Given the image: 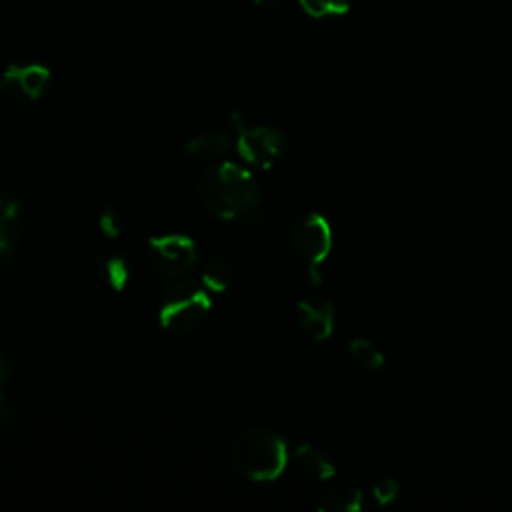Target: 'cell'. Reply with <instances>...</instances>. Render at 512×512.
Masks as SVG:
<instances>
[{
  "label": "cell",
  "mask_w": 512,
  "mask_h": 512,
  "mask_svg": "<svg viewBox=\"0 0 512 512\" xmlns=\"http://www.w3.org/2000/svg\"><path fill=\"white\" fill-rule=\"evenodd\" d=\"M200 204L222 220H240L260 206V190L252 174L236 162L208 166L196 184Z\"/></svg>",
  "instance_id": "1"
},
{
  "label": "cell",
  "mask_w": 512,
  "mask_h": 512,
  "mask_svg": "<svg viewBox=\"0 0 512 512\" xmlns=\"http://www.w3.org/2000/svg\"><path fill=\"white\" fill-rule=\"evenodd\" d=\"M230 466L246 480L272 482L288 464V446L282 436L264 426L240 430L228 448Z\"/></svg>",
  "instance_id": "2"
},
{
  "label": "cell",
  "mask_w": 512,
  "mask_h": 512,
  "mask_svg": "<svg viewBox=\"0 0 512 512\" xmlns=\"http://www.w3.org/2000/svg\"><path fill=\"white\" fill-rule=\"evenodd\" d=\"M210 308V292H206L204 288L200 290L192 284L166 294L158 310V322L168 332L188 334L204 324L206 316L210 314Z\"/></svg>",
  "instance_id": "3"
},
{
  "label": "cell",
  "mask_w": 512,
  "mask_h": 512,
  "mask_svg": "<svg viewBox=\"0 0 512 512\" xmlns=\"http://www.w3.org/2000/svg\"><path fill=\"white\" fill-rule=\"evenodd\" d=\"M230 122L236 132V154L250 166L268 170L286 152V136L272 126H246L242 118L232 112Z\"/></svg>",
  "instance_id": "4"
},
{
  "label": "cell",
  "mask_w": 512,
  "mask_h": 512,
  "mask_svg": "<svg viewBox=\"0 0 512 512\" xmlns=\"http://www.w3.org/2000/svg\"><path fill=\"white\" fill-rule=\"evenodd\" d=\"M290 244L302 258L310 282L318 284L320 264L332 250V228L328 220L318 212L302 216L290 230Z\"/></svg>",
  "instance_id": "5"
},
{
  "label": "cell",
  "mask_w": 512,
  "mask_h": 512,
  "mask_svg": "<svg viewBox=\"0 0 512 512\" xmlns=\"http://www.w3.org/2000/svg\"><path fill=\"white\" fill-rule=\"evenodd\" d=\"M148 252L164 280L186 278L198 264V246L186 234L150 236Z\"/></svg>",
  "instance_id": "6"
},
{
  "label": "cell",
  "mask_w": 512,
  "mask_h": 512,
  "mask_svg": "<svg viewBox=\"0 0 512 512\" xmlns=\"http://www.w3.org/2000/svg\"><path fill=\"white\" fill-rule=\"evenodd\" d=\"M50 84V70L44 64H10L0 76V92L16 102H36Z\"/></svg>",
  "instance_id": "7"
},
{
  "label": "cell",
  "mask_w": 512,
  "mask_h": 512,
  "mask_svg": "<svg viewBox=\"0 0 512 512\" xmlns=\"http://www.w3.org/2000/svg\"><path fill=\"white\" fill-rule=\"evenodd\" d=\"M296 322L306 336L324 342L334 332L336 310L326 300H302L296 306Z\"/></svg>",
  "instance_id": "8"
},
{
  "label": "cell",
  "mask_w": 512,
  "mask_h": 512,
  "mask_svg": "<svg viewBox=\"0 0 512 512\" xmlns=\"http://www.w3.org/2000/svg\"><path fill=\"white\" fill-rule=\"evenodd\" d=\"M20 220L22 210L18 200L4 186H0V268H4L16 252Z\"/></svg>",
  "instance_id": "9"
},
{
  "label": "cell",
  "mask_w": 512,
  "mask_h": 512,
  "mask_svg": "<svg viewBox=\"0 0 512 512\" xmlns=\"http://www.w3.org/2000/svg\"><path fill=\"white\" fill-rule=\"evenodd\" d=\"M292 460H294L296 468L312 480H328L336 474L332 460L320 448H316L312 444H300L292 452Z\"/></svg>",
  "instance_id": "10"
},
{
  "label": "cell",
  "mask_w": 512,
  "mask_h": 512,
  "mask_svg": "<svg viewBox=\"0 0 512 512\" xmlns=\"http://www.w3.org/2000/svg\"><path fill=\"white\" fill-rule=\"evenodd\" d=\"M228 150H230V136L222 130L200 132L186 142V152L192 158H200V160L222 158Z\"/></svg>",
  "instance_id": "11"
},
{
  "label": "cell",
  "mask_w": 512,
  "mask_h": 512,
  "mask_svg": "<svg viewBox=\"0 0 512 512\" xmlns=\"http://www.w3.org/2000/svg\"><path fill=\"white\" fill-rule=\"evenodd\" d=\"M362 508V492L352 484H338L328 490L320 502V512H356Z\"/></svg>",
  "instance_id": "12"
},
{
  "label": "cell",
  "mask_w": 512,
  "mask_h": 512,
  "mask_svg": "<svg viewBox=\"0 0 512 512\" xmlns=\"http://www.w3.org/2000/svg\"><path fill=\"white\" fill-rule=\"evenodd\" d=\"M234 274H232V266L226 258L222 256H212L204 262L202 272H200V282L204 286L206 292L210 294H220L224 292L230 282H232Z\"/></svg>",
  "instance_id": "13"
},
{
  "label": "cell",
  "mask_w": 512,
  "mask_h": 512,
  "mask_svg": "<svg viewBox=\"0 0 512 512\" xmlns=\"http://www.w3.org/2000/svg\"><path fill=\"white\" fill-rule=\"evenodd\" d=\"M102 276H104V282L114 290V292H122L130 280V266H128V260L114 252V254H108L104 260H102Z\"/></svg>",
  "instance_id": "14"
},
{
  "label": "cell",
  "mask_w": 512,
  "mask_h": 512,
  "mask_svg": "<svg viewBox=\"0 0 512 512\" xmlns=\"http://www.w3.org/2000/svg\"><path fill=\"white\" fill-rule=\"evenodd\" d=\"M348 352L366 370H378L384 364L382 352L366 338H354L348 344Z\"/></svg>",
  "instance_id": "15"
},
{
  "label": "cell",
  "mask_w": 512,
  "mask_h": 512,
  "mask_svg": "<svg viewBox=\"0 0 512 512\" xmlns=\"http://www.w3.org/2000/svg\"><path fill=\"white\" fill-rule=\"evenodd\" d=\"M304 12L314 18H330L342 16L350 10V0H298Z\"/></svg>",
  "instance_id": "16"
},
{
  "label": "cell",
  "mask_w": 512,
  "mask_h": 512,
  "mask_svg": "<svg viewBox=\"0 0 512 512\" xmlns=\"http://www.w3.org/2000/svg\"><path fill=\"white\" fill-rule=\"evenodd\" d=\"M98 228H100V232L106 236V238H110V240H116V238H120L122 236V232H124V218H122V214L116 210V208H104L102 212H100V216H98Z\"/></svg>",
  "instance_id": "17"
},
{
  "label": "cell",
  "mask_w": 512,
  "mask_h": 512,
  "mask_svg": "<svg viewBox=\"0 0 512 512\" xmlns=\"http://www.w3.org/2000/svg\"><path fill=\"white\" fill-rule=\"evenodd\" d=\"M398 494H400V484L394 478H382L372 488V498L380 506L390 504L392 500H396Z\"/></svg>",
  "instance_id": "18"
},
{
  "label": "cell",
  "mask_w": 512,
  "mask_h": 512,
  "mask_svg": "<svg viewBox=\"0 0 512 512\" xmlns=\"http://www.w3.org/2000/svg\"><path fill=\"white\" fill-rule=\"evenodd\" d=\"M16 420H18V412L14 404L0 390V432L10 430L16 424Z\"/></svg>",
  "instance_id": "19"
},
{
  "label": "cell",
  "mask_w": 512,
  "mask_h": 512,
  "mask_svg": "<svg viewBox=\"0 0 512 512\" xmlns=\"http://www.w3.org/2000/svg\"><path fill=\"white\" fill-rule=\"evenodd\" d=\"M10 374H12V362H10L8 354H4V352L0 350V390H2V386L10 380Z\"/></svg>",
  "instance_id": "20"
},
{
  "label": "cell",
  "mask_w": 512,
  "mask_h": 512,
  "mask_svg": "<svg viewBox=\"0 0 512 512\" xmlns=\"http://www.w3.org/2000/svg\"><path fill=\"white\" fill-rule=\"evenodd\" d=\"M286 2L288 0H254V4L260 6V8H280Z\"/></svg>",
  "instance_id": "21"
}]
</instances>
